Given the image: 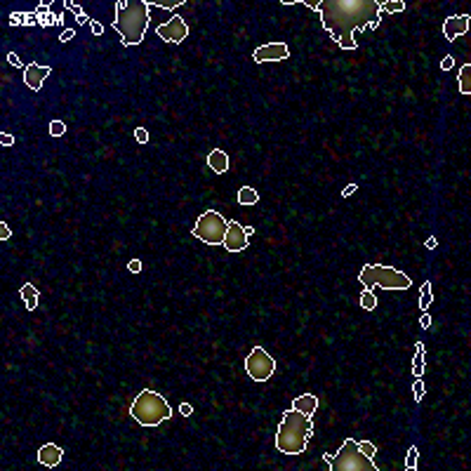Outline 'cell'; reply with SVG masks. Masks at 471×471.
<instances>
[{
    "label": "cell",
    "instance_id": "obj_4",
    "mask_svg": "<svg viewBox=\"0 0 471 471\" xmlns=\"http://www.w3.org/2000/svg\"><path fill=\"white\" fill-rule=\"evenodd\" d=\"M130 415H132V419H135L137 424H141V427H158L161 422H168V419L172 417V407L161 394H156V391H151V389H144V391L137 394V398L132 401Z\"/></svg>",
    "mask_w": 471,
    "mask_h": 471
},
{
    "label": "cell",
    "instance_id": "obj_32",
    "mask_svg": "<svg viewBox=\"0 0 471 471\" xmlns=\"http://www.w3.org/2000/svg\"><path fill=\"white\" fill-rule=\"evenodd\" d=\"M452 66H455V57H452V54H448V57L440 62V68H443V71H450Z\"/></svg>",
    "mask_w": 471,
    "mask_h": 471
},
{
    "label": "cell",
    "instance_id": "obj_1",
    "mask_svg": "<svg viewBox=\"0 0 471 471\" xmlns=\"http://www.w3.org/2000/svg\"><path fill=\"white\" fill-rule=\"evenodd\" d=\"M323 29L342 50H356V31L379 26L377 0H321L318 5Z\"/></svg>",
    "mask_w": 471,
    "mask_h": 471
},
{
    "label": "cell",
    "instance_id": "obj_34",
    "mask_svg": "<svg viewBox=\"0 0 471 471\" xmlns=\"http://www.w3.org/2000/svg\"><path fill=\"white\" fill-rule=\"evenodd\" d=\"M75 38V29H66V31H62V35H59V40L62 43H66V40H73Z\"/></svg>",
    "mask_w": 471,
    "mask_h": 471
},
{
    "label": "cell",
    "instance_id": "obj_35",
    "mask_svg": "<svg viewBox=\"0 0 471 471\" xmlns=\"http://www.w3.org/2000/svg\"><path fill=\"white\" fill-rule=\"evenodd\" d=\"M0 144H2V146H12V144H14V137L7 135V132H0Z\"/></svg>",
    "mask_w": 471,
    "mask_h": 471
},
{
    "label": "cell",
    "instance_id": "obj_22",
    "mask_svg": "<svg viewBox=\"0 0 471 471\" xmlns=\"http://www.w3.org/2000/svg\"><path fill=\"white\" fill-rule=\"evenodd\" d=\"M405 10V0H386V2H379V12H403Z\"/></svg>",
    "mask_w": 471,
    "mask_h": 471
},
{
    "label": "cell",
    "instance_id": "obj_41",
    "mask_svg": "<svg viewBox=\"0 0 471 471\" xmlns=\"http://www.w3.org/2000/svg\"><path fill=\"white\" fill-rule=\"evenodd\" d=\"M90 26H92V33H95V35H101V24H99V22H95V19H92V22H90Z\"/></svg>",
    "mask_w": 471,
    "mask_h": 471
},
{
    "label": "cell",
    "instance_id": "obj_36",
    "mask_svg": "<svg viewBox=\"0 0 471 471\" xmlns=\"http://www.w3.org/2000/svg\"><path fill=\"white\" fill-rule=\"evenodd\" d=\"M7 62H10L12 66H19V68H26V66L22 64V59H19V57H17V54H14V52H10V54H7Z\"/></svg>",
    "mask_w": 471,
    "mask_h": 471
},
{
    "label": "cell",
    "instance_id": "obj_38",
    "mask_svg": "<svg viewBox=\"0 0 471 471\" xmlns=\"http://www.w3.org/2000/svg\"><path fill=\"white\" fill-rule=\"evenodd\" d=\"M356 191H358V184H349V186H346V189L342 191V196H344V198H349V196H351V193H356Z\"/></svg>",
    "mask_w": 471,
    "mask_h": 471
},
{
    "label": "cell",
    "instance_id": "obj_26",
    "mask_svg": "<svg viewBox=\"0 0 471 471\" xmlns=\"http://www.w3.org/2000/svg\"><path fill=\"white\" fill-rule=\"evenodd\" d=\"M66 7H71V10H73V14H75V19H78V24H85V22H92V19H90V17H87L85 12H83V7H80V5H75V2H71V0H68V2H66Z\"/></svg>",
    "mask_w": 471,
    "mask_h": 471
},
{
    "label": "cell",
    "instance_id": "obj_33",
    "mask_svg": "<svg viewBox=\"0 0 471 471\" xmlns=\"http://www.w3.org/2000/svg\"><path fill=\"white\" fill-rule=\"evenodd\" d=\"M10 226H7V222H0V240H7L10 238Z\"/></svg>",
    "mask_w": 471,
    "mask_h": 471
},
{
    "label": "cell",
    "instance_id": "obj_2",
    "mask_svg": "<svg viewBox=\"0 0 471 471\" xmlns=\"http://www.w3.org/2000/svg\"><path fill=\"white\" fill-rule=\"evenodd\" d=\"M149 0H118L113 29L120 33L123 45H139L151 24Z\"/></svg>",
    "mask_w": 471,
    "mask_h": 471
},
{
    "label": "cell",
    "instance_id": "obj_25",
    "mask_svg": "<svg viewBox=\"0 0 471 471\" xmlns=\"http://www.w3.org/2000/svg\"><path fill=\"white\" fill-rule=\"evenodd\" d=\"M64 135H66V123L64 120H59V118L52 120V123H50V137H64Z\"/></svg>",
    "mask_w": 471,
    "mask_h": 471
},
{
    "label": "cell",
    "instance_id": "obj_18",
    "mask_svg": "<svg viewBox=\"0 0 471 471\" xmlns=\"http://www.w3.org/2000/svg\"><path fill=\"white\" fill-rule=\"evenodd\" d=\"M240 205H255L259 201V193L252 189V186H240L238 189V198H236Z\"/></svg>",
    "mask_w": 471,
    "mask_h": 471
},
{
    "label": "cell",
    "instance_id": "obj_6",
    "mask_svg": "<svg viewBox=\"0 0 471 471\" xmlns=\"http://www.w3.org/2000/svg\"><path fill=\"white\" fill-rule=\"evenodd\" d=\"M328 464L332 471H377V464L361 452L356 438L344 440L342 448L337 450V455H332Z\"/></svg>",
    "mask_w": 471,
    "mask_h": 471
},
{
    "label": "cell",
    "instance_id": "obj_8",
    "mask_svg": "<svg viewBox=\"0 0 471 471\" xmlns=\"http://www.w3.org/2000/svg\"><path fill=\"white\" fill-rule=\"evenodd\" d=\"M245 370H247V375H250V379L267 382L269 377L273 375V370H276V361H273V356L267 353V349L255 346L245 358Z\"/></svg>",
    "mask_w": 471,
    "mask_h": 471
},
{
    "label": "cell",
    "instance_id": "obj_19",
    "mask_svg": "<svg viewBox=\"0 0 471 471\" xmlns=\"http://www.w3.org/2000/svg\"><path fill=\"white\" fill-rule=\"evenodd\" d=\"M457 83H460V92H462V95H471V64L462 66L460 75H457Z\"/></svg>",
    "mask_w": 471,
    "mask_h": 471
},
{
    "label": "cell",
    "instance_id": "obj_42",
    "mask_svg": "<svg viewBox=\"0 0 471 471\" xmlns=\"http://www.w3.org/2000/svg\"><path fill=\"white\" fill-rule=\"evenodd\" d=\"M243 231H245L247 236H252V234H255V226H243Z\"/></svg>",
    "mask_w": 471,
    "mask_h": 471
},
{
    "label": "cell",
    "instance_id": "obj_20",
    "mask_svg": "<svg viewBox=\"0 0 471 471\" xmlns=\"http://www.w3.org/2000/svg\"><path fill=\"white\" fill-rule=\"evenodd\" d=\"M415 349H417V353L412 358V372H415V377H422V372H424V344L417 342Z\"/></svg>",
    "mask_w": 471,
    "mask_h": 471
},
{
    "label": "cell",
    "instance_id": "obj_16",
    "mask_svg": "<svg viewBox=\"0 0 471 471\" xmlns=\"http://www.w3.org/2000/svg\"><path fill=\"white\" fill-rule=\"evenodd\" d=\"M292 407L304 412V415H309V417H313V412L318 410V398L313 394H302V396H297L292 401Z\"/></svg>",
    "mask_w": 471,
    "mask_h": 471
},
{
    "label": "cell",
    "instance_id": "obj_30",
    "mask_svg": "<svg viewBox=\"0 0 471 471\" xmlns=\"http://www.w3.org/2000/svg\"><path fill=\"white\" fill-rule=\"evenodd\" d=\"M135 139L139 141V144H149V132L144 128H137L135 130Z\"/></svg>",
    "mask_w": 471,
    "mask_h": 471
},
{
    "label": "cell",
    "instance_id": "obj_7",
    "mask_svg": "<svg viewBox=\"0 0 471 471\" xmlns=\"http://www.w3.org/2000/svg\"><path fill=\"white\" fill-rule=\"evenodd\" d=\"M226 229H229V219L222 217L217 210H207L198 217V224L193 226V236L205 245H222Z\"/></svg>",
    "mask_w": 471,
    "mask_h": 471
},
{
    "label": "cell",
    "instance_id": "obj_28",
    "mask_svg": "<svg viewBox=\"0 0 471 471\" xmlns=\"http://www.w3.org/2000/svg\"><path fill=\"white\" fill-rule=\"evenodd\" d=\"M412 391H415V403H422V398H424V382H422V377H417V379H415V384H412Z\"/></svg>",
    "mask_w": 471,
    "mask_h": 471
},
{
    "label": "cell",
    "instance_id": "obj_11",
    "mask_svg": "<svg viewBox=\"0 0 471 471\" xmlns=\"http://www.w3.org/2000/svg\"><path fill=\"white\" fill-rule=\"evenodd\" d=\"M255 62L257 64H264V62H283L290 57V47L285 43H267L255 50Z\"/></svg>",
    "mask_w": 471,
    "mask_h": 471
},
{
    "label": "cell",
    "instance_id": "obj_12",
    "mask_svg": "<svg viewBox=\"0 0 471 471\" xmlns=\"http://www.w3.org/2000/svg\"><path fill=\"white\" fill-rule=\"evenodd\" d=\"M469 22L471 17L469 14H452V17H448L445 22H443V35H445V40H457L460 35H464V33L469 31Z\"/></svg>",
    "mask_w": 471,
    "mask_h": 471
},
{
    "label": "cell",
    "instance_id": "obj_29",
    "mask_svg": "<svg viewBox=\"0 0 471 471\" xmlns=\"http://www.w3.org/2000/svg\"><path fill=\"white\" fill-rule=\"evenodd\" d=\"M149 5H158V7H165V10H174L184 5V0H158V2H149Z\"/></svg>",
    "mask_w": 471,
    "mask_h": 471
},
{
    "label": "cell",
    "instance_id": "obj_5",
    "mask_svg": "<svg viewBox=\"0 0 471 471\" xmlns=\"http://www.w3.org/2000/svg\"><path fill=\"white\" fill-rule=\"evenodd\" d=\"M358 280L365 285V290L384 288V290H407L412 280L403 271L394 267H382V264H365L358 273Z\"/></svg>",
    "mask_w": 471,
    "mask_h": 471
},
{
    "label": "cell",
    "instance_id": "obj_9",
    "mask_svg": "<svg viewBox=\"0 0 471 471\" xmlns=\"http://www.w3.org/2000/svg\"><path fill=\"white\" fill-rule=\"evenodd\" d=\"M156 33L161 35L165 43H182V40H186V35H189V26H186V22H184L179 14H174L168 24H161V26L156 29Z\"/></svg>",
    "mask_w": 471,
    "mask_h": 471
},
{
    "label": "cell",
    "instance_id": "obj_24",
    "mask_svg": "<svg viewBox=\"0 0 471 471\" xmlns=\"http://www.w3.org/2000/svg\"><path fill=\"white\" fill-rule=\"evenodd\" d=\"M417 457H419L417 445H410V448H407V457H405V469H407V471H415V469H417Z\"/></svg>",
    "mask_w": 471,
    "mask_h": 471
},
{
    "label": "cell",
    "instance_id": "obj_10",
    "mask_svg": "<svg viewBox=\"0 0 471 471\" xmlns=\"http://www.w3.org/2000/svg\"><path fill=\"white\" fill-rule=\"evenodd\" d=\"M222 245L229 250V252H243L247 245H250V236L243 231V226L238 224L236 219H229V229H226L224 243Z\"/></svg>",
    "mask_w": 471,
    "mask_h": 471
},
{
    "label": "cell",
    "instance_id": "obj_39",
    "mask_svg": "<svg viewBox=\"0 0 471 471\" xmlns=\"http://www.w3.org/2000/svg\"><path fill=\"white\" fill-rule=\"evenodd\" d=\"M424 245H427V250H436V245H438V238H434V236H431V238H427V243H424Z\"/></svg>",
    "mask_w": 471,
    "mask_h": 471
},
{
    "label": "cell",
    "instance_id": "obj_31",
    "mask_svg": "<svg viewBox=\"0 0 471 471\" xmlns=\"http://www.w3.org/2000/svg\"><path fill=\"white\" fill-rule=\"evenodd\" d=\"M128 271H132V273H139V271H141V259H130V262H128Z\"/></svg>",
    "mask_w": 471,
    "mask_h": 471
},
{
    "label": "cell",
    "instance_id": "obj_17",
    "mask_svg": "<svg viewBox=\"0 0 471 471\" xmlns=\"http://www.w3.org/2000/svg\"><path fill=\"white\" fill-rule=\"evenodd\" d=\"M22 300H24V304L29 306V311L38 309V290H35V285H31V283L22 285Z\"/></svg>",
    "mask_w": 471,
    "mask_h": 471
},
{
    "label": "cell",
    "instance_id": "obj_40",
    "mask_svg": "<svg viewBox=\"0 0 471 471\" xmlns=\"http://www.w3.org/2000/svg\"><path fill=\"white\" fill-rule=\"evenodd\" d=\"M419 325H422V328H429V325H431V316H429V313H422V318H419Z\"/></svg>",
    "mask_w": 471,
    "mask_h": 471
},
{
    "label": "cell",
    "instance_id": "obj_37",
    "mask_svg": "<svg viewBox=\"0 0 471 471\" xmlns=\"http://www.w3.org/2000/svg\"><path fill=\"white\" fill-rule=\"evenodd\" d=\"M179 412H182L184 417H191V415H193V405H191V403H182V405H179Z\"/></svg>",
    "mask_w": 471,
    "mask_h": 471
},
{
    "label": "cell",
    "instance_id": "obj_14",
    "mask_svg": "<svg viewBox=\"0 0 471 471\" xmlns=\"http://www.w3.org/2000/svg\"><path fill=\"white\" fill-rule=\"evenodd\" d=\"M62 457H64V450L59 448V445H54V443H45V445H40V450H38V462H40L43 467H47V469L57 467V464L62 462Z\"/></svg>",
    "mask_w": 471,
    "mask_h": 471
},
{
    "label": "cell",
    "instance_id": "obj_3",
    "mask_svg": "<svg viewBox=\"0 0 471 471\" xmlns=\"http://www.w3.org/2000/svg\"><path fill=\"white\" fill-rule=\"evenodd\" d=\"M311 436H313L311 417L295 410V407H290L283 412V419H280L278 431H276V448L283 455H302L309 445Z\"/></svg>",
    "mask_w": 471,
    "mask_h": 471
},
{
    "label": "cell",
    "instance_id": "obj_23",
    "mask_svg": "<svg viewBox=\"0 0 471 471\" xmlns=\"http://www.w3.org/2000/svg\"><path fill=\"white\" fill-rule=\"evenodd\" d=\"M361 306H363L365 311H375L377 309V297L372 295V290H365L363 295H361Z\"/></svg>",
    "mask_w": 471,
    "mask_h": 471
},
{
    "label": "cell",
    "instance_id": "obj_15",
    "mask_svg": "<svg viewBox=\"0 0 471 471\" xmlns=\"http://www.w3.org/2000/svg\"><path fill=\"white\" fill-rule=\"evenodd\" d=\"M207 165H210V170L217 172V174H224V172H229V156H226L222 149H214L210 151V156H207Z\"/></svg>",
    "mask_w": 471,
    "mask_h": 471
},
{
    "label": "cell",
    "instance_id": "obj_21",
    "mask_svg": "<svg viewBox=\"0 0 471 471\" xmlns=\"http://www.w3.org/2000/svg\"><path fill=\"white\" fill-rule=\"evenodd\" d=\"M422 295H419V311H427L429 306H431V302H434V292H431V283L429 280H424V285H422V290H419Z\"/></svg>",
    "mask_w": 471,
    "mask_h": 471
},
{
    "label": "cell",
    "instance_id": "obj_27",
    "mask_svg": "<svg viewBox=\"0 0 471 471\" xmlns=\"http://www.w3.org/2000/svg\"><path fill=\"white\" fill-rule=\"evenodd\" d=\"M358 448H361V452L368 455L370 460H375V455H377V445H375V443H370V440H358Z\"/></svg>",
    "mask_w": 471,
    "mask_h": 471
},
{
    "label": "cell",
    "instance_id": "obj_13",
    "mask_svg": "<svg viewBox=\"0 0 471 471\" xmlns=\"http://www.w3.org/2000/svg\"><path fill=\"white\" fill-rule=\"evenodd\" d=\"M50 73H52L50 66H40V64H35V62H31V64L24 68V83L29 85V90L38 92V90L43 87L45 78H47Z\"/></svg>",
    "mask_w": 471,
    "mask_h": 471
}]
</instances>
